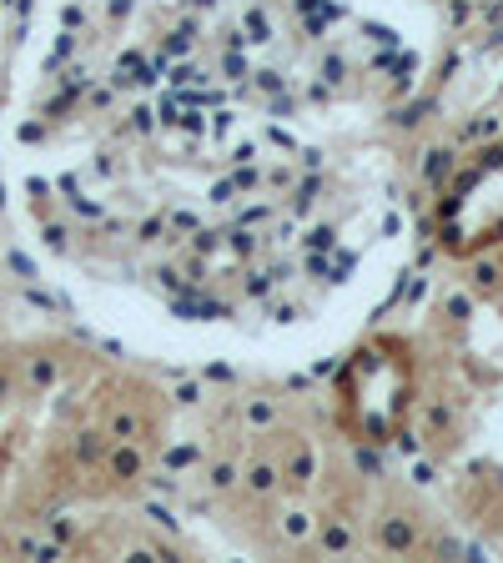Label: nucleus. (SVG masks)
Masks as SVG:
<instances>
[{
  "label": "nucleus",
  "mask_w": 503,
  "mask_h": 563,
  "mask_svg": "<svg viewBox=\"0 0 503 563\" xmlns=\"http://www.w3.org/2000/svg\"><path fill=\"white\" fill-rule=\"evenodd\" d=\"M0 398H6V377H0Z\"/></svg>",
  "instance_id": "nucleus-1"
}]
</instances>
